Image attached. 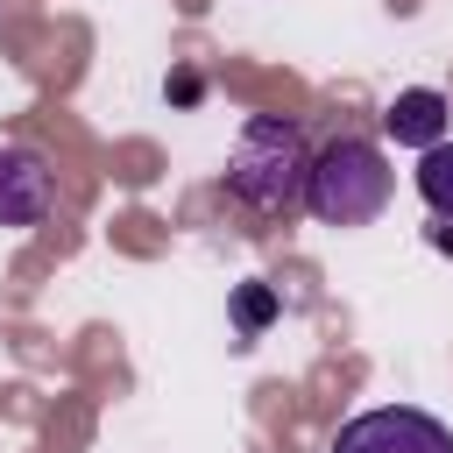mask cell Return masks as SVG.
Segmentation results:
<instances>
[{
	"label": "cell",
	"instance_id": "cell-1",
	"mask_svg": "<svg viewBox=\"0 0 453 453\" xmlns=\"http://www.w3.org/2000/svg\"><path fill=\"white\" fill-rule=\"evenodd\" d=\"M304 177H311V142H304V127H297V120H276V113H255V120L241 127L234 156H226V191H234L248 212L276 219V212H297V205H304Z\"/></svg>",
	"mask_w": 453,
	"mask_h": 453
},
{
	"label": "cell",
	"instance_id": "cell-2",
	"mask_svg": "<svg viewBox=\"0 0 453 453\" xmlns=\"http://www.w3.org/2000/svg\"><path fill=\"white\" fill-rule=\"evenodd\" d=\"M396 191V170L382 156V142L368 134H340L311 156V177H304V205L319 226H368Z\"/></svg>",
	"mask_w": 453,
	"mask_h": 453
},
{
	"label": "cell",
	"instance_id": "cell-3",
	"mask_svg": "<svg viewBox=\"0 0 453 453\" xmlns=\"http://www.w3.org/2000/svg\"><path fill=\"white\" fill-rule=\"evenodd\" d=\"M333 453H453V432L432 418V411H411V403H382V411H361L340 425Z\"/></svg>",
	"mask_w": 453,
	"mask_h": 453
},
{
	"label": "cell",
	"instance_id": "cell-4",
	"mask_svg": "<svg viewBox=\"0 0 453 453\" xmlns=\"http://www.w3.org/2000/svg\"><path fill=\"white\" fill-rule=\"evenodd\" d=\"M50 205H57V184H50L42 156L0 149V226H42Z\"/></svg>",
	"mask_w": 453,
	"mask_h": 453
},
{
	"label": "cell",
	"instance_id": "cell-5",
	"mask_svg": "<svg viewBox=\"0 0 453 453\" xmlns=\"http://www.w3.org/2000/svg\"><path fill=\"white\" fill-rule=\"evenodd\" d=\"M446 120H453V106H446V92H432V85L396 92L389 113H382V127H389L403 149H432V142H446Z\"/></svg>",
	"mask_w": 453,
	"mask_h": 453
},
{
	"label": "cell",
	"instance_id": "cell-6",
	"mask_svg": "<svg viewBox=\"0 0 453 453\" xmlns=\"http://www.w3.org/2000/svg\"><path fill=\"white\" fill-rule=\"evenodd\" d=\"M418 191H425V205H432L439 219H453V142L418 149Z\"/></svg>",
	"mask_w": 453,
	"mask_h": 453
},
{
	"label": "cell",
	"instance_id": "cell-7",
	"mask_svg": "<svg viewBox=\"0 0 453 453\" xmlns=\"http://www.w3.org/2000/svg\"><path fill=\"white\" fill-rule=\"evenodd\" d=\"M269 311H276V297H269L262 283H248V290H241V326L255 333V326H269Z\"/></svg>",
	"mask_w": 453,
	"mask_h": 453
}]
</instances>
